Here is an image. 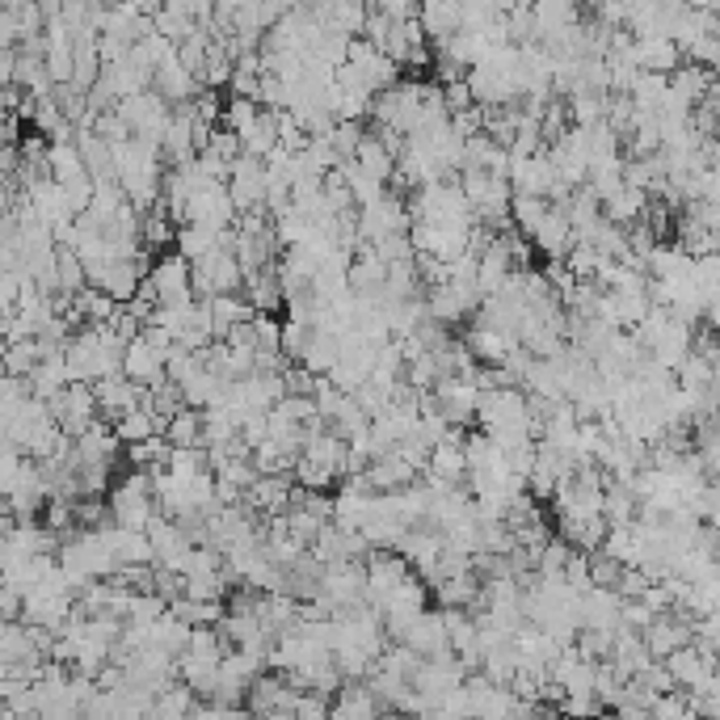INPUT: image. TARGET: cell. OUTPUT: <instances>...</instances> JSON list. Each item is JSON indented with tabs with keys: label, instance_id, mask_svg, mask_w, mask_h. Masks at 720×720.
<instances>
[{
	"label": "cell",
	"instance_id": "obj_1",
	"mask_svg": "<svg viewBox=\"0 0 720 720\" xmlns=\"http://www.w3.org/2000/svg\"><path fill=\"white\" fill-rule=\"evenodd\" d=\"M110 523L123 531H144L156 518L148 472H127L119 485H110Z\"/></svg>",
	"mask_w": 720,
	"mask_h": 720
},
{
	"label": "cell",
	"instance_id": "obj_2",
	"mask_svg": "<svg viewBox=\"0 0 720 720\" xmlns=\"http://www.w3.org/2000/svg\"><path fill=\"white\" fill-rule=\"evenodd\" d=\"M191 287H194V299L203 304V299H219V296H236L240 291V266H236L233 257V233L228 240L212 249L207 257H198L191 266Z\"/></svg>",
	"mask_w": 720,
	"mask_h": 720
},
{
	"label": "cell",
	"instance_id": "obj_3",
	"mask_svg": "<svg viewBox=\"0 0 720 720\" xmlns=\"http://www.w3.org/2000/svg\"><path fill=\"white\" fill-rule=\"evenodd\" d=\"M144 291L152 296L156 308H169V312H186V308L198 304V299H194V287H191V266H186L177 254L161 257V261L152 266L148 278H144Z\"/></svg>",
	"mask_w": 720,
	"mask_h": 720
},
{
	"label": "cell",
	"instance_id": "obj_4",
	"mask_svg": "<svg viewBox=\"0 0 720 720\" xmlns=\"http://www.w3.org/2000/svg\"><path fill=\"white\" fill-rule=\"evenodd\" d=\"M224 191H228V198H233L236 215L261 212V207H266V194H270V177H266V165H261V161H249V156H240L233 169H228V182H224Z\"/></svg>",
	"mask_w": 720,
	"mask_h": 720
},
{
	"label": "cell",
	"instance_id": "obj_5",
	"mask_svg": "<svg viewBox=\"0 0 720 720\" xmlns=\"http://www.w3.org/2000/svg\"><path fill=\"white\" fill-rule=\"evenodd\" d=\"M182 224H194V228H207V233H228L236 224V207L228 191L224 186H207V191H198L186 203V215H182Z\"/></svg>",
	"mask_w": 720,
	"mask_h": 720
},
{
	"label": "cell",
	"instance_id": "obj_6",
	"mask_svg": "<svg viewBox=\"0 0 720 720\" xmlns=\"http://www.w3.org/2000/svg\"><path fill=\"white\" fill-rule=\"evenodd\" d=\"M640 645H645V654L654 657V661H666L670 654H678V649H687V645H691V624H687V619H678L675 611L654 615V624L640 632Z\"/></svg>",
	"mask_w": 720,
	"mask_h": 720
},
{
	"label": "cell",
	"instance_id": "obj_7",
	"mask_svg": "<svg viewBox=\"0 0 720 720\" xmlns=\"http://www.w3.org/2000/svg\"><path fill=\"white\" fill-rule=\"evenodd\" d=\"M123 380H131L135 388H144V392L161 388V383H165V354L152 350L144 338H135L127 350H123Z\"/></svg>",
	"mask_w": 720,
	"mask_h": 720
},
{
	"label": "cell",
	"instance_id": "obj_8",
	"mask_svg": "<svg viewBox=\"0 0 720 720\" xmlns=\"http://www.w3.org/2000/svg\"><path fill=\"white\" fill-rule=\"evenodd\" d=\"M329 720H388V712L367 682H341L329 703Z\"/></svg>",
	"mask_w": 720,
	"mask_h": 720
},
{
	"label": "cell",
	"instance_id": "obj_9",
	"mask_svg": "<svg viewBox=\"0 0 720 720\" xmlns=\"http://www.w3.org/2000/svg\"><path fill=\"white\" fill-rule=\"evenodd\" d=\"M661 666H666V675H670V682H675V691H682V696L696 691L699 682H708V678L717 675V661H708L696 645H687V649L670 654Z\"/></svg>",
	"mask_w": 720,
	"mask_h": 720
},
{
	"label": "cell",
	"instance_id": "obj_10",
	"mask_svg": "<svg viewBox=\"0 0 720 720\" xmlns=\"http://www.w3.org/2000/svg\"><path fill=\"white\" fill-rule=\"evenodd\" d=\"M409 654L418 657V661H430V657H443L451 654L446 649V628H443V611H422L418 615V624L404 632L401 640Z\"/></svg>",
	"mask_w": 720,
	"mask_h": 720
},
{
	"label": "cell",
	"instance_id": "obj_11",
	"mask_svg": "<svg viewBox=\"0 0 720 720\" xmlns=\"http://www.w3.org/2000/svg\"><path fill=\"white\" fill-rule=\"evenodd\" d=\"M531 245L548 257V261H565V257H569V249L577 245V240H573V228H569V219H565L560 207H548V215L535 224Z\"/></svg>",
	"mask_w": 720,
	"mask_h": 720
},
{
	"label": "cell",
	"instance_id": "obj_12",
	"mask_svg": "<svg viewBox=\"0 0 720 720\" xmlns=\"http://www.w3.org/2000/svg\"><path fill=\"white\" fill-rule=\"evenodd\" d=\"M632 64L636 72H649V76H670L675 68H682V51L670 39H632Z\"/></svg>",
	"mask_w": 720,
	"mask_h": 720
},
{
	"label": "cell",
	"instance_id": "obj_13",
	"mask_svg": "<svg viewBox=\"0 0 720 720\" xmlns=\"http://www.w3.org/2000/svg\"><path fill=\"white\" fill-rule=\"evenodd\" d=\"M354 165H359L362 173H371L376 182H383V186H388V177H392V169H397V156L388 152V144H383L380 127H376V131H362L359 152H354Z\"/></svg>",
	"mask_w": 720,
	"mask_h": 720
},
{
	"label": "cell",
	"instance_id": "obj_14",
	"mask_svg": "<svg viewBox=\"0 0 720 720\" xmlns=\"http://www.w3.org/2000/svg\"><path fill=\"white\" fill-rule=\"evenodd\" d=\"M194 708H198V699H194L191 687L173 682V687H165L161 696H152L148 717H144V720H191Z\"/></svg>",
	"mask_w": 720,
	"mask_h": 720
},
{
	"label": "cell",
	"instance_id": "obj_15",
	"mask_svg": "<svg viewBox=\"0 0 720 720\" xmlns=\"http://www.w3.org/2000/svg\"><path fill=\"white\" fill-rule=\"evenodd\" d=\"M43 346L39 341H4L0 346V362H4V376L13 380H30L39 367H43Z\"/></svg>",
	"mask_w": 720,
	"mask_h": 720
},
{
	"label": "cell",
	"instance_id": "obj_16",
	"mask_svg": "<svg viewBox=\"0 0 720 720\" xmlns=\"http://www.w3.org/2000/svg\"><path fill=\"white\" fill-rule=\"evenodd\" d=\"M228 240V233H207V228H194V224H182L177 233H173V245H177V257L186 261V266H194L198 257H207L212 249H219Z\"/></svg>",
	"mask_w": 720,
	"mask_h": 720
},
{
	"label": "cell",
	"instance_id": "obj_17",
	"mask_svg": "<svg viewBox=\"0 0 720 720\" xmlns=\"http://www.w3.org/2000/svg\"><path fill=\"white\" fill-rule=\"evenodd\" d=\"M110 430H114V439H119V443L135 446V443H148V439H156V434H161V422L152 418L148 404H140V409H131L127 418H119Z\"/></svg>",
	"mask_w": 720,
	"mask_h": 720
},
{
	"label": "cell",
	"instance_id": "obj_18",
	"mask_svg": "<svg viewBox=\"0 0 720 720\" xmlns=\"http://www.w3.org/2000/svg\"><path fill=\"white\" fill-rule=\"evenodd\" d=\"M169 446H198L203 451V413H194V409H182L169 425H165V434H161Z\"/></svg>",
	"mask_w": 720,
	"mask_h": 720
},
{
	"label": "cell",
	"instance_id": "obj_19",
	"mask_svg": "<svg viewBox=\"0 0 720 720\" xmlns=\"http://www.w3.org/2000/svg\"><path fill=\"white\" fill-rule=\"evenodd\" d=\"M291 717H296V720H329V699H320V696H312V691H304Z\"/></svg>",
	"mask_w": 720,
	"mask_h": 720
},
{
	"label": "cell",
	"instance_id": "obj_20",
	"mask_svg": "<svg viewBox=\"0 0 720 720\" xmlns=\"http://www.w3.org/2000/svg\"><path fill=\"white\" fill-rule=\"evenodd\" d=\"M615 720H654V717L640 703H615Z\"/></svg>",
	"mask_w": 720,
	"mask_h": 720
},
{
	"label": "cell",
	"instance_id": "obj_21",
	"mask_svg": "<svg viewBox=\"0 0 720 720\" xmlns=\"http://www.w3.org/2000/svg\"><path fill=\"white\" fill-rule=\"evenodd\" d=\"M261 720H296L291 712H270V717H261Z\"/></svg>",
	"mask_w": 720,
	"mask_h": 720
}]
</instances>
